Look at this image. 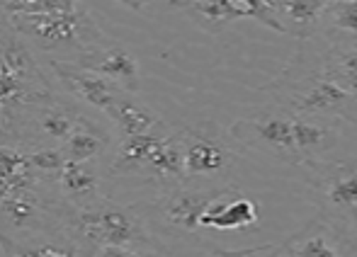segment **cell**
I'll return each mask as SVG.
<instances>
[{"label":"cell","instance_id":"cell-7","mask_svg":"<svg viewBox=\"0 0 357 257\" xmlns=\"http://www.w3.org/2000/svg\"><path fill=\"white\" fill-rule=\"evenodd\" d=\"M15 32L32 39L42 49H78L80 54L90 47L107 44L85 10L75 13H42V15H10Z\"/></svg>","mask_w":357,"mask_h":257},{"label":"cell","instance_id":"cell-1","mask_svg":"<svg viewBox=\"0 0 357 257\" xmlns=\"http://www.w3.org/2000/svg\"><path fill=\"white\" fill-rule=\"evenodd\" d=\"M263 90L273 104L291 114L357 124V98L326 78L321 70V49H309V39L299 42L282 75Z\"/></svg>","mask_w":357,"mask_h":257},{"label":"cell","instance_id":"cell-16","mask_svg":"<svg viewBox=\"0 0 357 257\" xmlns=\"http://www.w3.org/2000/svg\"><path fill=\"white\" fill-rule=\"evenodd\" d=\"M321 70L324 75L357 98V39L355 42H324L321 47Z\"/></svg>","mask_w":357,"mask_h":257},{"label":"cell","instance_id":"cell-13","mask_svg":"<svg viewBox=\"0 0 357 257\" xmlns=\"http://www.w3.org/2000/svg\"><path fill=\"white\" fill-rule=\"evenodd\" d=\"M170 134V129L151 131L139 136H122L117 146V153L112 160V175H127V178H146L149 165L153 160L155 150L160 148L163 139Z\"/></svg>","mask_w":357,"mask_h":257},{"label":"cell","instance_id":"cell-25","mask_svg":"<svg viewBox=\"0 0 357 257\" xmlns=\"http://www.w3.org/2000/svg\"><path fill=\"white\" fill-rule=\"evenodd\" d=\"M24 173H29L27 155L15 153V150H8V148H0V178L15 180Z\"/></svg>","mask_w":357,"mask_h":257},{"label":"cell","instance_id":"cell-17","mask_svg":"<svg viewBox=\"0 0 357 257\" xmlns=\"http://www.w3.org/2000/svg\"><path fill=\"white\" fill-rule=\"evenodd\" d=\"M44 216H47V206H42L39 196L29 192V187H24L0 201V233L42 226Z\"/></svg>","mask_w":357,"mask_h":257},{"label":"cell","instance_id":"cell-6","mask_svg":"<svg viewBox=\"0 0 357 257\" xmlns=\"http://www.w3.org/2000/svg\"><path fill=\"white\" fill-rule=\"evenodd\" d=\"M231 185H175L160 199L137 204L144 219L170 235H195L202 231V214L229 189Z\"/></svg>","mask_w":357,"mask_h":257},{"label":"cell","instance_id":"cell-11","mask_svg":"<svg viewBox=\"0 0 357 257\" xmlns=\"http://www.w3.org/2000/svg\"><path fill=\"white\" fill-rule=\"evenodd\" d=\"M258 204L250 196L241 194L231 185L219 199L202 214V231H255L258 228Z\"/></svg>","mask_w":357,"mask_h":257},{"label":"cell","instance_id":"cell-5","mask_svg":"<svg viewBox=\"0 0 357 257\" xmlns=\"http://www.w3.org/2000/svg\"><path fill=\"white\" fill-rule=\"evenodd\" d=\"M306 173V189L319 214L357 233V158L321 160Z\"/></svg>","mask_w":357,"mask_h":257},{"label":"cell","instance_id":"cell-27","mask_svg":"<svg viewBox=\"0 0 357 257\" xmlns=\"http://www.w3.org/2000/svg\"><path fill=\"white\" fill-rule=\"evenodd\" d=\"M42 13H75V0H32L22 15Z\"/></svg>","mask_w":357,"mask_h":257},{"label":"cell","instance_id":"cell-21","mask_svg":"<svg viewBox=\"0 0 357 257\" xmlns=\"http://www.w3.org/2000/svg\"><path fill=\"white\" fill-rule=\"evenodd\" d=\"M80 119L83 117L71 114L63 107H47V109H42V114H39V129L56 141H68L75 131H78Z\"/></svg>","mask_w":357,"mask_h":257},{"label":"cell","instance_id":"cell-2","mask_svg":"<svg viewBox=\"0 0 357 257\" xmlns=\"http://www.w3.org/2000/svg\"><path fill=\"white\" fill-rule=\"evenodd\" d=\"M59 219L83 253L98 245H124L160 253L158 238L151 233L149 221L137 206H119L107 199H98L88 206L61 209Z\"/></svg>","mask_w":357,"mask_h":257},{"label":"cell","instance_id":"cell-26","mask_svg":"<svg viewBox=\"0 0 357 257\" xmlns=\"http://www.w3.org/2000/svg\"><path fill=\"white\" fill-rule=\"evenodd\" d=\"M83 257H165L158 250H139L124 248V245H98V248L83 253Z\"/></svg>","mask_w":357,"mask_h":257},{"label":"cell","instance_id":"cell-4","mask_svg":"<svg viewBox=\"0 0 357 257\" xmlns=\"http://www.w3.org/2000/svg\"><path fill=\"white\" fill-rule=\"evenodd\" d=\"M185 160V182L231 185L243 150L231 139L229 129L214 122H199L178 129Z\"/></svg>","mask_w":357,"mask_h":257},{"label":"cell","instance_id":"cell-20","mask_svg":"<svg viewBox=\"0 0 357 257\" xmlns=\"http://www.w3.org/2000/svg\"><path fill=\"white\" fill-rule=\"evenodd\" d=\"M105 131H100L95 124H90L88 119H80L78 131L68 141H63V155L68 163H88L95 155H100V150L105 148Z\"/></svg>","mask_w":357,"mask_h":257},{"label":"cell","instance_id":"cell-18","mask_svg":"<svg viewBox=\"0 0 357 257\" xmlns=\"http://www.w3.org/2000/svg\"><path fill=\"white\" fill-rule=\"evenodd\" d=\"M314 37L324 42H355L357 39V0H333L321 15Z\"/></svg>","mask_w":357,"mask_h":257},{"label":"cell","instance_id":"cell-29","mask_svg":"<svg viewBox=\"0 0 357 257\" xmlns=\"http://www.w3.org/2000/svg\"><path fill=\"white\" fill-rule=\"evenodd\" d=\"M117 3H122L124 8H129L132 13H144L153 0H117Z\"/></svg>","mask_w":357,"mask_h":257},{"label":"cell","instance_id":"cell-14","mask_svg":"<svg viewBox=\"0 0 357 257\" xmlns=\"http://www.w3.org/2000/svg\"><path fill=\"white\" fill-rule=\"evenodd\" d=\"M273 3L284 34L294 37L296 42H306L316 34L321 15L333 0H273Z\"/></svg>","mask_w":357,"mask_h":257},{"label":"cell","instance_id":"cell-15","mask_svg":"<svg viewBox=\"0 0 357 257\" xmlns=\"http://www.w3.org/2000/svg\"><path fill=\"white\" fill-rule=\"evenodd\" d=\"M107 117L122 131V136H139V134H151V131L165 129L163 119L153 112L151 107H146L144 102H139L134 98V93H122L114 98L112 107L107 109Z\"/></svg>","mask_w":357,"mask_h":257},{"label":"cell","instance_id":"cell-19","mask_svg":"<svg viewBox=\"0 0 357 257\" xmlns=\"http://www.w3.org/2000/svg\"><path fill=\"white\" fill-rule=\"evenodd\" d=\"M56 180L73 206H88L93 201H98V175H95V170L90 165L68 163L66 160V165H63L61 175Z\"/></svg>","mask_w":357,"mask_h":257},{"label":"cell","instance_id":"cell-9","mask_svg":"<svg viewBox=\"0 0 357 257\" xmlns=\"http://www.w3.org/2000/svg\"><path fill=\"white\" fill-rule=\"evenodd\" d=\"M170 5L185 10L209 34H219L236 20H255L263 27L284 34L273 0H170Z\"/></svg>","mask_w":357,"mask_h":257},{"label":"cell","instance_id":"cell-30","mask_svg":"<svg viewBox=\"0 0 357 257\" xmlns=\"http://www.w3.org/2000/svg\"><path fill=\"white\" fill-rule=\"evenodd\" d=\"M355 257H357V253H355Z\"/></svg>","mask_w":357,"mask_h":257},{"label":"cell","instance_id":"cell-3","mask_svg":"<svg viewBox=\"0 0 357 257\" xmlns=\"http://www.w3.org/2000/svg\"><path fill=\"white\" fill-rule=\"evenodd\" d=\"M229 134L241 150H255L291 168H304L299 114L270 104L253 117L236 119L229 127Z\"/></svg>","mask_w":357,"mask_h":257},{"label":"cell","instance_id":"cell-8","mask_svg":"<svg viewBox=\"0 0 357 257\" xmlns=\"http://www.w3.org/2000/svg\"><path fill=\"white\" fill-rule=\"evenodd\" d=\"M258 257H355L357 233L316 214L280 243L260 245Z\"/></svg>","mask_w":357,"mask_h":257},{"label":"cell","instance_id":"cell-23","mask_svg":"<svg viewBox=\"0 0 357 257\" xmlns=\"http://www.w3.org/2000/svg\"><path fill=\"white\" fill-rule=\"evenodd\" d=\"M47 98V93H37L34 85L24 83V80L13 78V75H0V107L22 102H42Z\"/></svg>","mask_w":357,"mask_h":257},{"label":"cell","instance_id":"cell-28","mask_svg":"<svg viewBox=\"0 0 357 257\" xmlns=\"http://www.w3.org/2000/svg\"><path fill=\"white\" fill-rule=\"evenodd\" d=\"M204 257H258V250L250 248V250H212L209 255Z\"/></svg>","mask_w":357,"mask_h":257},{"label":"cell","instance_id":"cell-10","mask_svg":"<svg viewBox=\"0 0 357 257\" xmlns=\"http://www.w3.org/2000/svg\"><path fill=\"white\" fill-rule=\"evenodd\" d=\"M75 63L80 68L93 70V73L112 80V83H117L127 93H137L139 90V63L122 47H114V44L90 47L75 59Z\"/></svg>","mask_w":357,"mask_h":257},{"label":"cell","instance_id":"cell-24","mask_svg":"<svg viewBox=\"0 0 357 257\" xmlns=\"http://www.w3.org/2000/svg\"><path fill=\"white\" fill-rule=\"evenodd\" d=\"M27 163H29V170H34V173H44V175L59 178L63 165H66V155H63V150H59V148H42V150H37V153L27 155Z\"/></svg>","mask_w":357,"mask_h":257},{"label":"cell","instance_id":"cell-12","mask_svg":"<svg viewBox=\"0 0 357 257\" xmlns=\"http://www.w3.org/2000/svg\"><path fill=\"white\" fill-rule=\"evenodd\" d=\"M54 73L59 75L63 85L68 88V93H73L75 98H80L85 104L100 109L107 114V109L112 107L114 98L122 93L117 83L102 78V75L93 73V70L80 68L78 63H66V61H52Z\"/></svg>","mask_w":357,"mask_h":257},{"label":"cell","instance_id":"cell-22","mask_svg":"<svg viewBox=\"0 0 357 257\" xmlns=\"http://www.w3.org/2000/svg\"><path fill=\"white\" fill-rule=\"evenodd\" d=\"M5 257H78L80 248H61V245H24L10 238L8 233H0Z\"/></svg>","mask_w":357,"mask_h":257}]
</instances>
